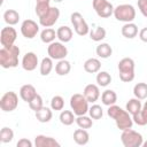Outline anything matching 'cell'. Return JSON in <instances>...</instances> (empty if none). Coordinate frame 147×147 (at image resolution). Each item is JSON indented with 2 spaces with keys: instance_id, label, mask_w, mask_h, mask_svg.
<instances>
[{
  "instance_id": "obj_1",
  "label": "cell",
  "mask_w": 147,
  "mask_h": 147,
  "mask_svg": "<svg viewBox=\"0 0 147 147\" xmlns=\"http://www.w3.org/2000/svg\"><path fill=\"white\" fill-rule=\"evenodd\" d=\"M107 115L115 121L116 126L121 131L126 130V129H131L133 125L132 116L126 111V109L124 110L119 106H116V105L109 106L107 109Z\"/></svg>"
},
{
  "instance_id": "obj_2",
  "label": "cell",
  "mask_w": 147,
  "mask_h": 147,
  "mask_svg": "<svg viewBox=\"0 0 147 147\" xmlns=\"http://www.w3.org/2000/svg\"><path fill=\"white\" fill-rule=\"evenodd\" d=\"M20 52L21 51L16 45H13L9 47H2L0 49V65L3 69L17 67Z\"/></svg>"
},
{
  "instance_id": "obj_3",
  "label": "cell",
  "mask_w": 147,
  "mask_h": 147,
  "mask_svg": "<svg viewBox=\"0 0 147 147\" xmlns=\"http://www.w3.org/2000/svg\"><path fill=\"white\" fill-rule=\"evenodd\" d=\"M118 72L122 82H132L134 79V61L131 57H123L118 62Z\"/></svg>"
},
{
  "instance_id": "obj_4",
  "label": "cell",
  "mask_w": 147,
  "mask_h": 147,
  "mask_svg": "<svg viewBox=\"0 0 147 147\" xmlns=\"http://www.w3.org/2000/svg\"><path fill=\"white\" fill-rule=\"evenodd\" d=\"M113 15L119 22L130 23V22H133V20L136 18V9L132 5L122 3V5H118L117 7H115Z\"/></svg>"
},
{
  "instance_id": "obj_5",
  "label": "cell",
  "mask_w": 147,
  "mask_h": 147,
  "mask_svg": "<svg viewBox=\"0 0 147 147\" xmlns=\"http://www.w3.org/2000/svg\"><path fill=\"white\" fill-rule=\"evenodd\" d=\"M121 141L124 147H140L142 146L144 138L139 132L132 130L131 127V129H126L122 131Z\"/></svg>"
},
{
  "instance_id": "obj_6",
  "label": "cell",
  "mask_w": 147,
  "mask_h": 147,
  "mask_svg": "<svg viewBox=\"0 0 147 147\" xmlns=\"http://www.w3.org/2000/svg\"><path fill=\"white\" fill-rule=\"evenodd\" d=\"M88 103L90 102L86 100L84 94H80V93H75L70 98V108L76 116L86 115L88 113V108H90Z\"/></svg>"
},
{
  "instance_id": "obj_7",
  "label": "cell",
  "mask_w": 147,
  "mask_h": 147,
  "mask_svg": "<svg viewBox=\"0 0 147 147\" xmlns=\"http://www.w3.org/2000/svg\"><path fill=\"white\" fill-rule=\"evenodd\" d=\"M92 6L96 15L101 18H108L114 14L115 7L108 0H92Z\"/></svg>"
},
{
  "instance_id": "obj_8",
  "label": "cell",
  "mask_w": 147,
  "mask_h": 147,
  "mask_svg": "<svg viewBox=\"0 0 147 147\" xmlns=\"http://www.w3.org/2000/svg\"><path fill=\"white\" fill-rule=\"evenodd\" d=\"M70 21L71 24L74 25V30L78 36H86L90 33V26L86 23V21L84 20L83 15L78 11H75L71 14L70 16Z\"/></svg>"
},
{
  "instance_id": "obj_9",
  "label": "cell",
  "mask_w": 147,
  "mask_h": 147,
  "mask_svg": "<svg viewBox=\"0 0 147 147\" xmlns=\"http://www.w3.org/2000/svg\"><path fill=\"white\" fill-rule=\"evenodd\" d=\"M18 106V95L13 92V91H9V92H6L1 100H0V108L2 111L5 113H10V111H14Z\"/></svg>"
},
{
  "instance_id": "obj_10",
  "label": "cell",
  "mask_w": 147,
  "mask_h": 147,
  "mask_svg": "<svg viewBox=\"0 0 147 147\" xmlns=\"http://www.w3.org/2000/svg\"><path fill=\"white\" fill-rule=\"evenodd\" d=\"M47 54L53 60H63L68 55V48L61 41H53L47 47Z\"/></svg>"
},
{
  "instance_id": "obj_11",
  "label": "cell",
  "mask_w": 147,
  "mask_h": 147,
  "mask_svg": "<svg viewBox=\"0 0 147 147\" xmlns=\"http://www.w3.org/2000/svg\"><path fill=\"white\" fill-rule=\"evenodd\" d=\"M16 37H17V32L11 25L2 28L1 33H0V42H1L2 47L13 46L16 40Z\"/></svg>"
},
{
  "instance_id": "obj_12",
  "label": "cell",
  "mask_w": 147,
  "mask_h": 147,
  "mask_svg": "<svg viewBox=\"0 0 147 147\" xmlns=\"http://www.w3.org/2000/svg\"><path fill=\"white\" fill-rule=\"evenodd\" d=\"M39 32V25L33 20H25L21 24V33L26 39H33Z\"/></svg>"
},
{
  "instance_id": "obj_13",
  "label": "cell",
  "mask_w": 147,
  "mask_h": 147,
  "mask_svg": "<svg viewBox=\"0 0 147 147\" xmlns=\"http://www.w3.org/2000/svg\"><path fill=\"white\" fill-rule=\"evenodd\" d=\"M60 17V10L56 7H51L47 14H45L42 17L39 18V24L44 28H51L53 26Z\"/></svg>"
},
{
  "instance_id": "obj_14",
  "label": "cell",
  "mask_w": 147,
  "mask_h": 147,
  "mask_svg": "<svg viewBox=\"0 0 147 147\" xmlns=\"http://www.w3.org/2000/svg\"><path fill=\"white\" fill-rule=\"evenodd\" d=\"M39 64L38 62V56L33 52H28L23 55L22 57V68L26 71H33L37 65Z\"/></svg>"
},
{
  "instance_id": "obj_15",
  "label": "cell",
  "mask_w": 147,
  "mask_h": 147,
  "mask_svg": "<svg viewBox=\"0 0 147 147\" xmlns=\"http://www.w3.org/2000/svg\"><path fill=\"white\" fill-rule=\"evenodd\" d=\"M83 94H84V96L86 98V100L88 102L94 103L100 98V88H99V85H95V84H88V85H86L85 88H84Z\"/></svg>"
},
{
  "instance_id": "obj_16",
  "label": "cell",
  "mask_w": 147,
  "mask_h": 147,
  "mask_svg": "<svg viewBox=\"0 0 147 147\" xmlns=\"http://www.w3.org/2000/svg\"><path fill=\"white\" fill-rule=\"evenodd\" d=\"M34 146L36 147H60V142L52 137L39 134L34 138Z\"/></svg>"
},
{
  "instance_id": "obj_17",
  "label": "cell",
  "mask_w": 147,
  "mask_h": 147,
  "mask_svg": "<svg viewBox=\"0 0 147 147\" xmlns=\"http://www.w3.org/2000/svg\"><path fill=\"white\" fill-rule=\"evenodd\" d=\"M37 91H36V87L31 84H25L23 85L21 88H20V96L23 101L25 102H30L36 95H37Z\"/></svg>"
},
{
  "instance_id": "obj_18",
  "label": "cell",
  "mask_w": 147,
  "mask_h": 147,
  "mask_svg": "<svg viewBox=\"0 0 147 147\" xmlns=\"http://www.w3.org/2000/svg\"><path fill=\"white\" fill-rule=\"evenodd\" d=\"M101 69V62L99 59L91 57L84 62V70L88 74H96Z\"/></svg>"
},
{
  "instance_id": "obj_19",
  "label": "cell",
  "mask_w": 147,
  "mask_h": 147,
  "mask_svg": "<svg viewBox=\"0 0 147 147\" xmlns=\"http://www.w3.org/2000/svg\"><path fill=\"white\" fill-rule=\"evenodd\" d=\"M121 32H122V36L127 38V39H133L134 37H137L138 34V26L137 24H134L133 22H130V23H125L122 29H121Z\"/></svg>"
},
{
  "instance_id": "obj_20",
  "label": "cell",
  "mask_w": 147,
  "mask_h": 147,
  "mask_svg": "<svg viewBox=\"0 0 147 147\" xmlns=\"http://www.w3.org/2000/svg\"><path fill=\"white\" fill-rule=\"evenodd\" d=\"M72 30L71 28L67 26V25H63V26H60L57 30H56V36H57V39L65 44V42H69L71 39H72Z\"/></svg>"
},
{
  "instance_id": "obj_21",
  "label": "cell",
  "mask_w": 147,
  "mask_h": 147,
  "mask_svg": "<svg viewBox=\"0 0 147 147\" xmlns=\"http://www.w3.org/2000/svg\"><path fill=\"white\" fill-rule=\"evenodd\" d=\"M74 141L77 145H80V146L86 145L90 141V134L86 131V129H82V127L77 129L74 132Z\"/></svg>"
},
{
  "instance_id": "obj_22",
  "label": "cell",
  "mask_w": 147,
  "mask_h": 147,
  "mask_svg": "<svg viewBox=\"0 0 147 147\" xmlns=\"http://www.w3.org/2000/svg\"><path fill=\"white\" fill-rule=\"evenodd\" d=\"M52 108H48V107H41L39 110L36 111V118L38 122L40 123H48L52 117H53V113H52Z\"/></svg>"
},
{
  "instance_id": "obj_23",
  "label": "cell",
  "mask_w": 147,
  "mask_h": 147,
  "mask_svg": "<svg viewBox=\"0 0 147 147\" xmlns=\"http://www.w3.org/2000/svg\"><path fill=\"white\" fill-rule=\"evenodd\" d=\"M141 108H142V105H141V101L138 99V98H132V99H130L127 102H126V106H125V109H126V111L131 115V116H133V115H136V114H138L140 110H141Z\"/></svg>"
},
{
  "instance_id": "obj_24",
  "label": "cell",
  "mask_w": 147,
  "mask_h": 147,
  "mask_svg": "<svg viewBox=\"0 0 147 147\" xmlns=\"http://www.w3.org/2000/svg\"><path fill=\"white\" fill-rule=\"evenodd\" d=\"M132 119H133V123H136L137 125H140V126L147 125V101L142 105L141 110L138 114L132 116Z\"/></svg>"
},
{
  "instance_id": "obj_25",
  "label": "cell",
  "mask_w": 147,
  "mask_h": 147,
  "mask_svg": "<svg viewBox=\"0 0 147 147\" xmlns=\"http://www.w3.org/2000/svg\"><path fill=\"white\" fill-rule=\"evenodd\" d=\"M95 53H96V55H98L99 57H101V59H108V57H110L111 54H113V48H111V46H110L109 44H107V42H101V44H99V45L96 46Z\"/></svg>"
},
{
  "instance_id": "obj_26",
  "label": "cell",
  "mask_w": 147,
  "mask_h": 147,
  "mask_svg": "<svg viewBox=\"0 0 147 147\" xmlns=\"http://www.w3.org/2000/svg\"><path fill=\"white\" fill-rule=\"evenodd\" d=\"M70 70H71V64L65 59L59 60L57 63L55 64V72L59 76H67L70 72Z\"/></svg>"
},
{
  "instance_id": "obj_27",
  "label": "cell",
  "mask_w": 147,
  "mask_h": 147,
  "mask_svg": "<svg viewBox=\"0 0 147 147\" xmlns=\"http://www.w3.org/2000/svg\"><path fill=\"white\" fill-rule=\"evenodd\" d=\"M101 101L105 106H111V105H115L116 101H117V94L115 91L113 90H106L102 92L101 94Z\"/></svg>"
},
{
  "instance_id": "obj_28",
  "label": "cell",
  "mask_w": 147,
  "mask_h": 147,
  "mask_svg": "<svg viewBox=\"0 0 147 147\" xmlns=\"http://www.w3.org/2000/svg\"><path fill=\"white\" fill-rule=\"evenodd\" d=\"M3 21L8 24V25H15L18 23L20 21V14L15 10V9H7L3 13Z\"/></svg>"
},
{
  "instance_id": "obj_29",
  "label": "cell",
  "mask_w": 147,
  "mask_h": 147,
  "mask_svg": "<svg viewBox=\"0 0 147 147\" xmlns=\"http://www.w3.org/2000/svg\"><path fill=\"white\" fill-rule=\"evenodd\" d=\"M55 38H57L56 31L54 29H52V28H45L40 32V39L45 44H51V42L55 41Z\"/></svg>"
},
{
  "instance_id": "obj_30",
  "label": "cell",
  "mask_w": 147,
  "mask_h": 147,
  "mask_svg": "<svg viewBox=\"0 0 147 147\" xmlns=\"http://www.w3.org/2000/svg\"><path fill=\"white\" fill-rule=\"evenodd\" d=\"M39 71L40 75L42 76H48L51 74V71L53 70V59L52 57H44L39 64Z\"/></svg>"
},
{
  "instance_id": "obj_31",
  "label": "cell",
  "mask_w": 147,
  "mask_h": 147,
  "mask_svg": "<svg viewBox=\"0 0 147 147\" xmlns=\"http://www.w3.org/2000/svg\"><path fill=\"white\" fill-rule=\"evenodd\" d=\"M88 34H90V38H91L93 41H101V40H103V39L106 38L107 32H106V29H105V28L98 25V26H95L94 29H92Z\"/></svg>"
},
{
  "instance_id": "obj_32",
  "label": "cell",
  "mask_w": 147,
  "mask_h": 147,
  "mask_svg": "<svg viewBox=\"0 0 147 147\" xmlns=\"http://www.w3.org/2000/svg\"><path fill=\"white\" fill-rule=\"evenodd\" d=\"M76 115L74 114L72 110H62L61 114H60V122L63 124V125H71L74 124V122H76Z\"/></svg>"
},
{
  "instance_id": "obj_33",
  "label": "cell",
  "mask_w": 147,
  "mask_h": 147,
  "mask_svg": "<svg viewBox=\"0 0 147 147\" xmlns=\"http://www.w3.org/2000/svg\"><path fill=\"white\" fill-rule=\"evenodd\" d=\"M133 94L139 100L147 99V84L146 83H138L133 87Z\"/></svg>"
},
{
  "instance_id": "obj_34",
  "label": "cell",
  "mask_w": 147,
  "mask_h": 147,
  "mask_svg": "<svg viewBox=\"0 0 147 147\" xmlns=\"http://www.w3.org/2000/svg\"><path fill=\"white\" fill-rule=\"evenodd\" d=\"M95 79H96V84L101 87H107L111 83V76L107 71H99Z\"/></svg>"
},
{
  "instance_id": "obj_35",
  "label": "cell",
  "mask_w": 147,
  "mask_h": 147,
  "mask_svg": "<svg viewBox=\"0 0 147 147\" xmlns=\"http://www.w3.org/2000/svg\"><path fill=\"white\" fill-rule=\"evenodd\" d=\"M76 124L82 129H90L93 125V121H92V118L90 116L80 115V116L76 117Z\"/></svg>"
},
{
  "instance_id": "obj_36",
  "label": "cell",
  "mask_w": 147,
  "mask_h": 147,
  "mask_svg": "<svg viewBox=\"0 0 147 147\" xmlns=\"http://www.w3.org/2000/svg\"><path fill=\"white\" fill-rule=\"evenodd\" d=\"M14 139V131L10 127H2L0 131V141L2 144H8Z\"/></svg>"
},
{
  "instance_id": "obj_37",
  "label": "cell",
  "mask_w": 147,
  "mask_h": 147,
  "mask_svg": "<svg viewBox=\"0 0 147 147\" xmlns=\"http://www.w3.org/2000/svg\"><path fill=\"white\" fill-rule=\"evenodd\" d=\"M88 115L92 119H100L103 116V109L99 105H92L88 108Z\"/></svg>"
},
{
  "instance_id": "obj_38",
  "label": "cell",
  "mask_w": 147,
  "mask_h": 147,
  "mask_svg": "<svg viewBox=\"0 0 147 147\" xmlns=\"http://www.w3.org/2000/svg\"><path fill=\"white\" fill-rule=\"evenodd\" d=\"M64 107V99L61 95H55L51 100V108L53 110H62Z\"/></svg>"
},
{
  "instance_id": "obj_39",
  "label": "cell",
  "mask_w": 147,
  "mask_h": 147,
  "mask_svg": "<svg viewBox=\"0 0 147 147\" xmlns=\"http://www.w3.org/2000/svg\"><path fill=\"white\" fill-rule=\"evenodd\" d=\"M29 107H30L31 110H33V111L36 113V111L39 110L41 107H44V105H42V98H41L39 94H37V95L29 102Z\"/></svg>"
},
{
  "instance_id": "obj_40",
  "label": "cell",
  "mask_w": 147,
  "mask_h": 147,
  "mask_svg": "<svg viewBox=\"0 0 147 147\" xmlns=\"http://www.w3.org/2000/svg\"><path fill=\"white\" fill-rule=\"evenodd\" d=\"M49 9H51L49 3H36V9H34V10H36L37 16L40 18V17H42L45 14H47Z\"/></svg>"
},
{
  "instance_id": "obj_41",
  "label": "cell",
  "mask_w": 147,
  "mask_h": 147,
  "mask_svg": "<svg viewBox=\"0 0 147 147\" xmlns=\"http://www.w3.org/2000/svg\"><path fill=\"white\" fill-rule=\"evenodd\" d=\"M138 8L142 16L147 18V0H138Z\"/></svg>"
},
{
  "instance_id": "obj_42",
  "label": "cell",
  "mask_w": 147,
  "mask_h": 147,
  "mask_svg": "<svg viewBox=\"0 0 147 147\" xmlns=\"http://www.w3.org/2000/svg\"><path fill=\"white\" fill-rule=\"evenodd\" d=\"M32 145H33V144H32L29 139H25V138L20 139V140L17 141V144H16L17 147H32Z\"/></svg>"
},
{
  "instance_id": "obj_43",
  "label": "cell",
  "mask_w": 147,
  "mask_h": 147,
  "mask_svg": "<svg viewBox=\"0 0 147 147\" xmlns=\"http://www.w3.org/2000/svg\"><path fill=\"white\" fill-rule=\"evenodd\" d=\"M139 38H140L141 41L147 42V26H146V28H142V29L139 31Z\"/></svg>"
},
{
  "instance_id": "obj_44",
  "label": "cell",
  "mask_w": 147,
  "mask_h": 147,
  "mask_svg": "<svg viewBox=\"0 0 147 147\" xmlns=\"http://www.w3.org/2000/svg\"><path fill=\"white\" fill-rule=\"evenodd\" d=\"M37 3H49L51 0H36Z\"/></svg>"
},
{
  "instance_id": "obj_45",
  "label": "cell",
  "mask_w": 147,
  "mask_h": 147,
  "mask_svg": "<svg viewBox=\"0 0 147 147\" xmlns=\"http://www.w3.org/2000/svg\"><path fill=\"white\" fill-rule=\"evenodd\" d=\"M142 146H144V147H147V141H144V142H142Z\"/></svg>"
},
{
  "instance_id": "obj_46",
  "label": "cell",
  "mask_w": 147,
  "mask_h": 147,
  "mask_svg": "<svg viewBox=\"0 0 147 147\" xmlns=\"http://www.w3.org/2000/svg\"><path fill=\"white\" fill-rule=\"evenodd\" d=\"M52 1H54V2H61L62 0H52Z\"/></svg>"
}]
</instances>
